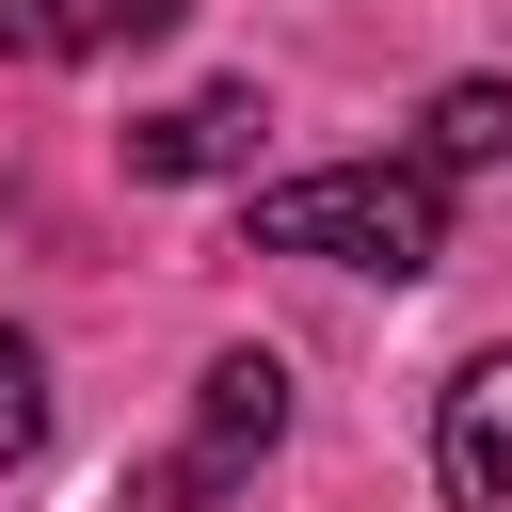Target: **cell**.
Returning a JSON list of instances; mask_svg holds the SVG:
<instances>
[{
  "label": "cell",
  "instance_id": "1",
  "mask_svg": "<svg viewBox=\"0 0 512 512\" xmlns=\"http://www.w3.org/2000/svg\"><path fill=\"white\" fill-rule=\"evenodd\" d=\"M256 256H320V272H432L448 256V176L432 160H336V176H288L256 192Z\"/></svg>",
  "mask_w": 512,
  "mask_h": 512
},
{
  "label": "cell",
  "instance_id": "2",
  "mask_svg": "<svg viewBox=\"0 0 512 512\" xmlns=\"http://www.w3.org/2000/svg\"><path fill=\"white\" fill-rule=\"evenodd\" d=\"M272 432H288V368H272V352H208V384H192V448L144 480V512H208Z\"/></svg>",
  "mask_w": 512,
  "mask_h": 512
},
{
  "label": "cell",
  "instance_id": "3",
  "mask_svg": "<svg viewBox=\"0 0 512 512\" xmlns=\"http://www.w3.org/2000/svg\"><path fill=\"white\" fill-rule=\"evenodd\" d=\"M432 480H448V512H512V336L464 352V384L432 400Z\"/></svg>",
  "mask_w": 512,
  "mask_h": 512
},
{
  "label": "cell",
  "instance_id": "4",
  "mask_svg": "<svg viewBox=\"0 0 512 512\" xmlns=\"http://www.w3.org/2000/svg\"><path fill=\"white\" fill-rule=\"evenodd\" d=\"M256 144H272V96L256 80H208L176 112H128V176H256Z\"/></svg>",
  "mask_w": 512,
  "mask_h": 512
},
{
  "label": "cell",
  "instance_id": "5",
  "mask_svg": "<svg viewBox=\"0 0 512 512\" xmlns=\"http://www.w3.org/2000/svg\"><path fill=\"white\" fill-rule=\"evenodd\" d=\"M416 160H432V176H480V160H512V80H448Z\"/></svg>",
  "mask_w": 512,
  "mask_h": 512
},
{
  "label": "cell",
  "instance_id": "6",
  "mask_svg": "<svg viewBox=\"0 0 512 512\" xmlns=\"http://www.w3.org/2000/svg\"><path fill=\"white\" fill-rule=\"evenodd\" d=\"M32 448H48V352H32V336H0V480H16Z\"/></svg>",
  "mask_w": 512,
  "mask_h": 512
},
{
  "label": "cell",
  "instance_id": "7",
  "mask_svg": "<svg viewBox=\"0 0 512 512\" xmlns=\"http://www.w3.org/2000/svg\"><path fill=\"white\" fill-rule=\"evenodd\" d=\"M176 16H192V0H64V32H80V48H160Z\"/></svg>",
  "mask_w": 512,
  "mask_h": 512
}]
</instances>
